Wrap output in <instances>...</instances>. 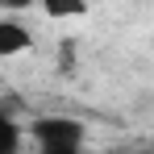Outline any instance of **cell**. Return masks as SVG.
I'll use <instances>...</instances> for the list:
<instances>
[{"label":"cell","instance_id":"obj_1","mask_svg":"<svg viewBox=\"0 0 154 154\" xmlns=\"http://www.w3.org/2000/svg\"><path fill=\"white\" fill-rule=\"evenodd\" d=\"M33 142L46 154H75L83 146V129H79V121L42 117V121H33Z\"/></svg>","mask_w":154,"mask_h":154},{"label":"cell","instance_id":"obj_2","mask_svg":"<svg viewBox=\"0 0 154 154\" xmlns=\"http://www.w3.org/2000/svg\"><path fill=\"white\" fill-rule=\"evenodd\" d=\"M33 46V38H29V29L21 21H8V17H0V54H25Z\"/></svg>","mask_w":154,"mask_h":154},{"label":"cell","instance_id":"obj_3","mask_svg":"<svg viewBox=\"0 0 154 154\" xmlns=\"http://www.w3.org/2000/svg\"><path fill=\"white\" fill-rule=\"evenodd\" d=\"M50 17H79V13H88V0H38Z\"/></svg>","mask_w":154,"mask_h":154},{"label":"cell","instance_id":"obj_4","mask_svg":"<svg viewBox=\"0 0 154 154\" xmlns=\"http://www.w3.org/2000/svg\"><path fill=\"white\" fill-rule=\"evenodd\" d=\"M17 142H21V129L0 112V154H13V150H17Z\"/></svg>","mask_w":154,"mask_h":154},{"label":"cell","instance_id":"obj_5","mask_svg":"<svg viewBox=\"0 0 154 154\" xmlns=\"http://www.w3.org/2000/svg\"><path fill=\"white\" fill-rule=\"evenodd\" d=\"M4 8H29V4H38V0H0Z\"/></svg>","mask_w":154,"mask_h":154}]
</instances>
